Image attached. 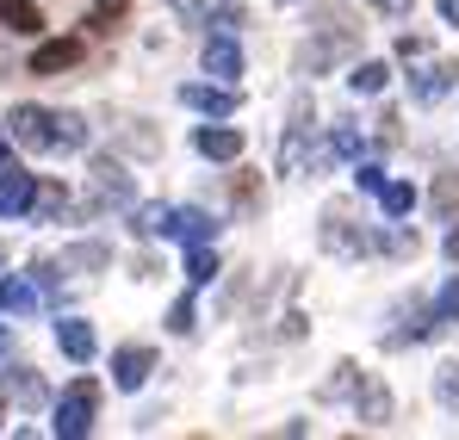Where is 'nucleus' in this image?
<instances>
[{
	"label": "nucleus",
	"mask_w": 459,
	"mask_h": 440,
	"mask_svg": "<svg viewBox=\"0 0 459 440\" xmlns=\"http://www.w3.org/2000/svg\"><path fill=\"white\" fill-rule=\"evenodd\" d=\"M360 50V25H354V13H323L316 25H310V44L299 50V69L305 74H329L335 63H348Z\"/></svg>",
	"instance_id": "f257e3e1"
},
{
	"label": "nucleus",
	"mask_w": 459,
	"mask_h": 440,
	"mask_svg": "<svg viewBox=\"0 0 459 440\" xmlns=\"http://www.w3.org/2000/svg\"><path fill=\"white\" fill-rule=\"evenodd\" d=\"M93 410H100V384H93V378H75V384L56 397V422H50V428L63 440H81L93 428Z\"/></svg>",
	"instance_id": "f03ea898"
},
{
	"label": "nucleus",
	"mask_w": 459,
	"mask_h": 440,
	"mask_svg": "<svg viewBox=\"0 0 459 440\" xmlns=\"http://www.w3.org/2000/svg\"><path fill=\"white\" fill-rule=\"evenodd\" d=\"M6 137L44 155V149H56V112H44V106H13V112H6Z\"/></svg>",
	"instance_id": "7ed1b4c3"
},
{
	"label": "nucleus",
	"mask_w": 459,
	"mask_h": 440,
	"mask_svg": "<svg viewBox=\"0 0 459 440\" xmlns=\"http://www.w3.org/2000/svg\"><path fill=\"white\" fill-rule=\"evenodd\" d=\"M87 180H93V199L87 205H137V186H131V174L112 161V155H93V168H87Z\"/></svg>",
	"instance_id": "20e7f679"
},
{
	"label": "nucleus",
	"mask_w": 459,
	"mask_h": 440,
	"mask_svg": "<svg viewBox=\"0 0 459 440\" xmlns=\"http://www.w3.org/2000/svg\"><path fill=\"white\" fill-rule=\"evenodd\" d=\"M459 87V63H429V56H416V69H410V99L416 106H435V99H447Z\"/></svg>",
	"instance_id": "39448f33"
},
{
	"label": "nucleus",
	"mask_w": 459,
	"mask_h": 440,
	"mask_svg": "<svg viewBox=\"0 0 459 440\" xmlns=\"http://www.w3.org/2000/svg\"><path fill=\"white\" fill-rule=\"evenodd\" d=\"M323 248L342 255V261H360V255H373V229H360V223H348L342 211H329L323 218Z\"/></svg>",
	"instance_id": "423d86ee"
},
{
	"label": "nucleus",
	"mask_w": 459,
	"mask_h": 440,
	"mask_svg": "<svg viewBox=\"0 0 459 440\" xmlns=\"http://www.w3.org/2000/svg\"><path fill=\"white\" fill-rule=\"evenodd\" d=\"M180 106H193V112H205V118H230V112H236V87H230V81H186V87H180Z\"/></svg>",
	"instance_id": "0eeeda50"
},
{
	"label": "nucleus",
	"mask_w": 459,
	"mask_h": 440,
	"mask_svg": "<svg viewBox=\"0 0 459 440\" xmlns=\"http://www.w3.org/2000/svg\"><path fill=\"white\" fill-rule=\"evenodd\" d=\"M348 403H354V416H360L367 428H385V422H391V391H385L373 372H360V384H354Z\"/></svg>",
	"instance_id": "6e6552de"
},
{
	"label": "nucleus",
	"mask_w": 459,
	"mask_h": 440,
	"mask_svg": "<svg viewBox=\"0 0 459 440\" xmlns=\"http://www.w3.org/2000/svg\"><path fill=\"white\" fill-rule=\"evenodd\" d=\"M31 186H38V174H25V168L0 161V218H19V211L31 205Z\"/></svg>",
	"instance_id": "1a4fd4ad"
},
{
	"label": "nucleus",
	"mask_w": 459,
	"mask_h": 440,
	"mask_svg": "<svg viewBox=\"0 0 459 440\" xmlns=\"http://www.w3.org/2000/svg\"><path fill=\"white\" fill-rule=\"evenodd\" d=\"M193 149H199L205 161H236V155H242V131H230V125H199V131H193Z\"/></svg>",
	"instance_id": "9d476101"
},
{
	"label": "nucleus",
	"mask_w": 459,
	"mask_h": 440,
	"mask_svg": "<svg viewBox=\"0 0 459 440\" xmlns=\"http://www.w3.org/2000/svg\"><path fill=\"white\" fill-rule=\"evenodd\" d=\"M161 236H174V242H186V248H193V242H212V236H218V223L205 218V211H193V205H180V211L168 205V229H161Z\"/></svg>",
	"instance_id": "9b49d317"
},
{
	"label": "nucleus",
	"mask_w": 459,
	"mask_h": 440,
	"mask_svg": "<svg viewBox=\"0 0 459 440\" xmlns=\"http://www.w3.org/2000/svg\"><path fill=\"white\" fill-rule=\"evenodd\" d=\"M75 63H81V38H50V44L31 50V74H63Z\"/></svg>",
	"instance_id": "f8f14e48"
},
{
	"label": "nucleus",
	"mask_w": 459,
	"mask_h": 440,
	"mask_svg": "<svg viewBox=\"0 0 459 440\" xmlns=\"http://www.w3.org/2000/svg\"><path fill=\"white\" fill-rule=\"evenodd\" d=\"M150 372H155L150 348H118V354H112V384H118V391H137Z\"/></svg>",
	"instance_id": "ddd939ff"
},
{
	"label": "nucleus",
	"mask_w": 459,
	"mask_h": 440,
	"mask_svg": "<svg viewBox=\"0 0 459 440\" xmlns=\"http://www.w3.org/2000/svg\"><path fill=\"white\" fill-rule=\"evenodd\" d=\"M56 348H63L75 367H87V360H93V348H100V341H93V323H81V316H63V323H56Z\"/></svg>",
	"instance_id": "4468645a"
},
{
	"label": "nucleus",
	"mask_w": 459,
	"mask_h": 440,
	"mask_svg": "<svg viewBox=\"0 0 459 440\" xmlns=\"http://www.w3.org/2000/svg\"><path fill=\"white\" fill-rule=\"evenodd\" d=\"M44 292H38V280L31 273H13V280H0V310L6 316H25V310H38Z\"/></svg>",
	"instance_id": "2eb2a0df"
},
{
	"label": "nucleus",
	"mask_w": 459,
	"mask_h": 440,
	"mask_svg": "<svg viewBox=\"0 0 459 440\" xmlns=\"http://www.w3.org/2000/svg\"><path fill=\"white\" fill-rule=\"evenodd\" d=\"M205 74H218V81H236V74H242V50H236L230 31H218V38L205 44Z\"/></svg>",
	"instance_id": "dca6fc26"
},
{
	"label": "nucleus",
	"mask_w": 459,
	"mask_h": 440,
	"mask_svg": "<svg viewBox=\"0 0 459 440\" xmlns=\"http://www.w3.org/2000/svg\"><path fill=\"white\" fill-rule=\"evenodd\" d=\"M435 329H441V310H410V316H403V329H391V335H385V348H416V341H429Z\"/></svg>",
	"instance_id": "f3484780"
},
{
	"label": "nucleus",
	"mask_w": 459,
	"mask_h": 440,
	"mask_svg": "<svg viewBox=\"0 0 459 440\" xmlns=\"http://www.w3.org/2000/svg\"><path fill=\"white\" fill-rule=\"evenodd\" d=\"M0 397H13V403L38 410V403H44V378H38V372H25V367H13V372H0Z\"/></svg>",
	"instance_id": "a211bd4d"
},
{
	"label": "nucleus",
	"mask_w": 459,
	"mask_h": 440,
	"mask_svg": "<svg viewBox=\"0 0 459 440\" xmlns=\"http://www.w3.org/2000/svg\"><path fill=\"white\" fill-rule=\"evenodd\" d=\"M0 25L19 31V38H38V31H44V13H38L31 0H0Z\"/></svg>",
	"instance_id": "6ab92c4d"
},
{
	"label": "nucleus",
	"mask_w": 459,
	"mask_h": 440,
	"mask_svg": "<svg viewBox=\"0 0 459 440\" xmlns=\"http://www.w3.org/2000/svg\"><path fill=\"white\" fill-rule=\"evenodd\" d=\"M373 248H385V255H397V261H403V255H416L422 242H416V229H403V218H391V229L373 236Z\"/></svg>",
	"instance_id": "aec40b11"
},
{
	"label": "nucleus",
	"mask_w": 459,
	"mask_h": 440,
	"mask_svg": "<svg viewBox=\"0 0 459 440\" xmlns=\"http://www.w3.org/2000/svg\"><path fill=\"white\" fill-rule=\"evenodd\" d=\"M373 199L385 205V218H410V211H416V193H410L403 180H385V186L373 193Z\"/></svg>",
	"instance_id": "412c9836"
},
{
	"label": "nucleus",
	"mask_w": 459,
	"mask_h": 440,
	"mask_svg": "<svg viewBox=\"0 0 459 440\" xmlns=\"http://www.w3.org/2000/svg\"><path fill=\"white\" fill-rule=\"evenodd\" d=\"M385 81H391V69H385V63H354V69H348V87H354V93H367V99H373V93H385Z\"/></svg>",
	"instance_id": "4be33fe9"
},
{
	"label": "nucleus",
	"mask_w": 459,
	"mask_h": 440,
	"mask_svg": "<svg viewBox=\"0 0 459 440\" xmlns=\"http://www.w3.org/2000/svg\"><path fill=\"white\" fill-rule=\"evenodd\" d=\"M31 218H63L69 211V193L63 186H31V205H25Z\"/></svg>",
	"instance_id": "5701e85b"
},
{
	"label": "nucleus",
	"mask_w": 459,
	"mask_h": 440,
	"mask_svg": "<svg viewBox=\"0 0 459 440\" xmlns=\"http://www.w3.org/2000/svg\"><path fill=\"white\" fill-rule=\"evenodd\" d=\"M186 280H193V286H212V280H218V255H212V242H193V255H186Z\"/></svg>",
	"instance_id": "b1692460"
},
{
	"label": "nucleus",
	"mask_w": 459,
	"mask_h": 440,
	"mask_svg": "<svg viewBox=\"0 0 459 440\" xmlns=\"http://www.w3.org/2000/svg\"><path fill=\"white\" fill-rule=\"evenodd\" d=\"M329 155H342V161H360V155H367V137H360L354 125H335V131H329Z\"/></svg>",
	"instance_id": "393cba45"
},
{
	"label": "nucleus",
	"mask_w": 459,
	"mask_h": 440,
	"mask_svg": "<svg viewBox=\"0 0 459 440\" xmlns=\"http://www.w3.org/2000/svg\"><path fill=\"white\" fill-rule=\"evenodd\" d=\"M56 149H87V118L81 112H56Z\"/></svg>",
	"instance_id": "a878e982"
},
{
	"label": "nucleus",
	"mask_w": 459,
	"mask_h": 440,
	"mask_svg": "<svg viewBox=\"0 0 459 440\" xmlns=\"http://www.w3.org/2000/svg\"><path fill=\"white\" fill-rule=\"evenodd\" d=\"M435 403H441V410H454V416H459V360H447V367L435 372Z\"/></svg>",
	"instance_id": "bb28decb"
},
{
	"label": "nucleus",
	"mask_w": 459,
	"mask_h": 440,
	"mask_svg": "<svg viewBox=\"0 0 459 440\" xmlns=\"http://www.w3.org/2000/svg\"><path fill=\"white\" fill-rule=\"evenodd\" d=\"M131 229L137 236H161L168 229V205H131Z\"/></svg>",
	"instance_id": "cd10ccee"
},
{
	"label": "nucleus",
	"mask_w": 459,
	"mask_h": 440,
	"mask_svg": "<svg viewBox=\"0 0 459 440\" xmlns=\"http://www.w3.org/2000/svg\"><path fill=\"white\" fill-rule=\"evenodd\" d=\"M354 384H360V367H354V360H342L335 378L323 384V397H329V403H342V397H354Z\"/></svg>",
	"instance_id": "c85d7f7f"
},
{
	"label": "nucleus",
	"mask_w": 459,
	"mask_h": 440,
	"mask_svg": "<svg viewBox=\"0 0 459 440\" xmlns=\"http://www.w3.org/2000/svg\"><path fill=\"white\" fill-rule=\"evenodd\" d=\"M435 310H441V323H459V273L435 292Z\"/></svg>",
	"instance_id": "c756f323"
},
{
	"label": "nucleus",
	"mask_w": 459,
	"mask_h": 440,
	"mask_svg": "<svg viewBox=\"0 0 459 440\" xmlns=\"http://www.w3.org/2000/svg\"><path fill=\"white\" fill-rule=\"evenodd\" d=\"M193 323H199V310H193V298H180V304L168 310V329H174V335H193Z\"/></svg>",
	"instance_id": "7c9ffc66"
},
{
	"label": "nucleus",
	"mask_w": 459,
	"mask_h": 440,
	"mask_svg": "<svg viewBox=\"0 0 459 440\" xmlns=\"http://www.w3.org/2000/svg\"><path fill=\"white\" fill-rule=\"evenodd\" d=\"M354 186H360V193H379L385 168H379V161H354Z\"/></svg>",
	"instance_id": "2f4dec72"
},
{
	"label": "nucleus",
	"mask_w": 459,
	"mask_h": 440,
	"mask_svg": "<svg viewBox=\"0 0 459 440\" xmlns=\"http://www.w3.org/2000/svg\"><path fill=\"white\" fill-rule=\"evenodd\" d=\"M69 267H106V248L100 242H81V248H69Z\"/></svg>",
	"instance_id": "473e14b6"
},
{
	"label": "nucleus",
	"mask_w": 459,
	"mask_h": 440,
	"mask_svg": "<svg viewBox=\"0 0 459 440\" xmlns=\"http://www.w3.org/2000/svg\"><path fill=\"white\" fill-rule=\"evenodd\" d=\"M125 6H131V0H93V25H112Z\"/></svg>",
	"instance_id": "72a5a7b5"
},
{
	"label": "nucleus",
	"mask_w": 459,
	"mask_h": 440,
	"mask_svg": "<svg viewBox=\"0 0 459 440\" xmlns=\"http://www.w3.org/2000/svg\"><path fill=\"white\" fill-rule=\"evenodd\" d=\"M212 25H218V31H230V38H236V25H242V6H218V13H212Z\"/></svg>",
	"instance_id": "f704fd0d"
},
{
	"label": "nucleus",
	"mask_w": 459,
	"mask_h": 440,
	"mask_svg": "<svg viewBox=\"0 0 459 440\" xmlns=\"http://www.w3.org/2000/svg\"><path fill=\"white\" fill-rule=\"evenodd\" d=\"M397 56H403V63H416V56H429V38H397Z\"/></svg>",
	"instance_id": "c9c22d12"
},
{
	"label": "nucleus",
	"mask_w": 459,
	"mask_h": 440,
	"mask_svg": "<svg viewBox=\"0 0 459 440\" xmlns=\"http://www.w3.org/2000/svg\"><path fill=\"white\" fill-rule=\"evenodd\" d=\"M367 6H379V13H391V19H410L416 0H367Z\"/></svg>",
	"instance_id": "e433bc0d"
},
{
	"label": "nucleus",
	"mask_w": 459,
	"mask_h": 440,
	"mask_svg": "<svg viewBox=\"0 0 459 440\" xmlns=\"http://www.w3.org/2000/svg\"><path fill=\"white\" fill-rule=\"evenodd\" d=\"M454 193H459V168H454V174H441V193H435V205H454Z\"/></svg>",
	"instance_id": "4c0bfd02"
},
{
	"label": "nucleus",
	"mask_w": 459,
	"mask_h": 440,
	"mask_svg": "<svg viewBox=\"0 0 459 440\" xmlns=\"http://www.w3.org/2000/svg\"><path fill=\"white\" fill-rule=\"evenodd\" d=\"M168 6H174V13H180V19H193V25H199V19H205V6H199V0H168Z\"/></svg>",
	"instance_id": "58836bf2"
},
{
	"label": "nucleus",
	"mask_w": 459,
	"mask_h": 440,
	"mask_svg": "<svg viewBox=\"0 0 459 440\" xmlns=\"http://www.w3.org/2000/svg\"><path fill=\"white\" fill-rule=\"evenodd\" d=\"M441 248H447V261H459V223L447 229V242H441Z\"/></svg>",
	"instance_id": "ea45409f"
},
{
	"label": "nucleus",
	"mask_w": 459,
	"mask_h": 440,
	"mask_svg": "<svg viewBox=\"0 0 459 440\" xmlns=\"http://www.w3.org/2000/svg\"><path fill=\"white\" fill-rule=\"evenodd\" d=\"M441 19H447V25H459V0H441Z\"/></svg>",
	"instance_id": "a19ab883"
},
{
	"label": "nucleus",
	"mask_w": 459,
	"mask_h": 440,
	"mask_svg": "<svg viewBox=\"0 0 459 440\" xmlns=\"http://www.w3.org/2000/svg\"><path fill=\"white\" fill-rule=\"evenodd\" d=\"M6 155H13V137H6V131H0V161H6Z\"/></svg>",
	"instance_id": "79ce46f5"
},
{
	"label": "nucleus",
	"mask_w": 459,
	"mask_h": 440,
	"mask_svg": "<svg viewBox=\"0 0 459 440\" xmlns=\"http://www.w3.org/2000/svg\"><path fill=\"white\" fill-rule=\"evenodd\" d=\"M6 348H13V335H6V329H0V354H6Z\"/></svg>",
	"instance_id": "37998d69"
},
{
	"label": "nucleus",
	"mask_w": 459,
	"mask_h": 440,
	"mask_svg": "<svg viewBox=\"0 0 459 440\" xmlns=\"http://www.w3.org/2000/svg\"><path fill=\"white\" fill-rule=\"evenodd\" d=\"M280 6H299V0H280Z\"/></svg>",
	"instance_id": "c03bdc74"
}]
</instances>
